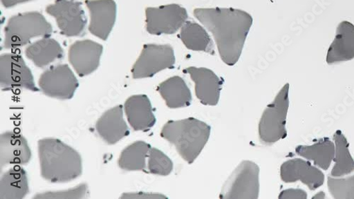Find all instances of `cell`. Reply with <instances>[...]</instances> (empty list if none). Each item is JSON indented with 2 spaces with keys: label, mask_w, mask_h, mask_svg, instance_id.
I'll return each mask as SVG.
<instances>
[{
  "label": "cell",
  "mask_w": 354,
  "mask_h": 199,
  "mask_svg": "<svg viewBox=\"0 0 354 199\" xmlns=\"http://www.w3.org/2000/svg\"><path fill=\"white\" fill-rule=\"evenodd\" d=\"M195 83V93L201 104L216 106L220 100L223 80L205 68L189 67L183 70Z\"/></svg>",
  "instance_id": "4fadbf2b"
},
{
  "label": "cell",
  "mask_w": 354,
  "mask_h": 199,
  "mask_svg": "<svg viewBox=\"0 0 354 199\" xmlns=\"http://www.w3.org/2000/svg\"><path fill=\"white\" fill-rule=\"evenodd\" d=\"M29 1H32V0H1V3L4 8H10Z\"/></svg>",
  "instance_id": "1f68e13d"
},
{
  "label": "cell",
  "mask_w": 354,
  "mask_h": 199,
  "mask_svg": "<svg viewBox=\"0 0 354 199\" xmlns=\"http://www.w3.org/2000/svg\"><path fill=\"white\" fill-rule=\"evenodd\" d=\"M212 127L197 119L169 121L162 129L160 135L174 145L180 155L192 164L208 143Z\"/></svg>",
  "instance_id": "3957f363"
},
{
  "label": "cell",
  "mask_w": 354,
  "mask_h": 199,
  "mask_svg": "<svg viewBox=\"0 0 354 199\" xmlns=\"http://www.w3.org/2000/svg\"><path fill=\"white\" fill-rule=\"evenodd\" d=\"M151 149L146 142L136 141L122 151L118 164L126 171H144Z\"/></svg>",
  "instance_id": "d4e9b609"
},
{
  "label": "cell",
  "mask_w": 354,
  "mask_h": 199,
  "mask_svg": "<svg viewBox=\"0 0 354 199\" xmlns=\"http://www.w3.org/2000/svg\"><path fill=\"white\" fill-rule=\"evenodd\" d=\"M100 136L109 145H114L129 135V129L124 119L122 105H118L103 113L96 124Z\"/></svg>",
  "instance_id": "ac0fdd59"
},
{
  "label": "cell",
  "mask_w": 354,
  "mask_h": 199,
  "mask_svg": "<svg viewBox=\"0 0 354 199\" xmlns=\"http://www.w3.org/2000/svg\"><path fill=\"white\" fill-rule=\"evenodd\" d=\"M0 87L3 91L19 88L39 91L31 70L22 57L15 53H6L0 57Z\"/></svg>",
  "instance_id": "9c48e42d"
},
{
  "label": "cell",
  "mask_w": 354,
  "mask_h": 199,
  "mask_svg": "<svg viewBox=\"0 0 354 199\" xmlns=\"http://www.w3.org/2000/svg\"><path fill=\"white\" fill-rule=\"evenodd\" d=\"M88 187L81 184L77 187L64 191H48L37 194L35 198H83L86 196Z\"/></svg>",
  "instance_id": "f1b7e54d"
},
{
  "label": "cell",
  "mask_w": 354,
  "mask_h": 199,
  "mask_svg": "<svg viewBox=\"0 0 354 199\" xmlns=\"http://www.w3.org/2000/svg\"><path fill=\"white\" fill-rule=\"evenodd\" d=\"M124 110L129 124L136 131H149L156 123L152 104L147 95L131 96L126 101Z\"/></svg>",
  "instance_id": "e0dca14e"
},
{
  "label": "cell",
  "mask_w": 354,
  "mask_h": 199,
  "mask_svg": "<svg viewBox=\"0 0 354 199\" xmlns=\"http://www.w3.org/2000/svg\"><path fill=\"white\" fill-rule=\"evenodd\" d=\"M40 90L49 97L67 100L73 97L79 82L68 65H57L45 70L39 81Z\"/></svg>",
  "instance_id": "30bf717a"
},
{
  "label": "cell",
  "mask_w": 354,
  "mask_h": 199,
  "mask_svg": "<svg viewBox=\"0 0 354 199\" xmlns=\"http://www.w3.org/2000/svg\"><path fill=\"white\" fill-rule=\"evenodd\" d=\"M46 11L55 19L63 35L75 37L84 34L86 19L81 3L75 0H55Z\"/></svg>",
  "instance_id": "8fae6325"
},
{
  "label": "cell",
  "mask_w": 354,
  "mask_h": 199,
  "mask_svg": "<svg viewBox=\"0 0 354 199\" xmlns=\"http://www.w3.org/2000/svg\"><path fill=\"white\" fill-rule=\"evenodd\" d=\"M103 49L91 40L76 41L69 48V62L80 77L91 75L100 66Z\"/></svg>",
  "instance_id": "7c38bea8"
},
{
  "label": "cell",
  "mask_w": 354,
  "mask_h": 199,
  "mask_svg": "<svg viewBox=\"0 0 354 199\" xmlns=\"http://www.w3.org/2000/svg\"><path fill=\"white\" fill-rule=\"evenodd\" d=\"M51 24L37 12L19 14L12 17L5 28L3 48L14 49L27 45L36 37H50Z\"/></svg>",
  "instance_id": "277c9868"
},
{
  "label": "cell",
  "mask_w": 354,
  "mask_h": 199,
  "mask_svg": "<svg viewBox=\"0 0 354 199\" xmlns=\"http://www.w3.org/2000/svg\"><path fill=\"white\" fill-rule=\"evenodd\" d=\"M149 170L151 174L168 176L173 170V162L161 151L151 148L149 155Z\"/></svg>",
  "instance_id": "4316f807"
},
{
  "label": "cell",
  "mask_w": 354,
  "mask_h": 199,
  "mask_svg": "<svg viewBox=\"0 0 354 199\" xmlns=\"http://www.w3.org/2000/svg\"><path fill=\"white\" fill-rule=\"evenodd\" d=\"M194 17L213 35L222 61L232 66L240 60L253 23L252 17L234 8H197Z\"/></svg>",
  "instance_id": "6da1fadb"
},
{
  "label": "cell",
  "mask_w": 354,
  "mask_h": 199,
  "mask_svg": "<svg viewBox=\"0 0 354 199\" xmlns=\"http://www.w3.org/2000/svg\"><path fill=\"white\" fill-rule=\"evenodd\" d=\"M328 186L330 194L335 198H354V176L343 179L328 177Z\"/></svg>",
  "instance_id": "83f0119b"
},
{
  "label": "cell",
  "mask_w": 354,
  "mask_h": 199,
  "mask_svg": "<svg viewBox=\"0 0 354 199\" xmlns=\"http://www.w3.org/2000/svg\"><path fill=\"white\" fill-rule=\"evenodd\" d=\"M279 198H307V193L302 189H287L281 191Z\"/></svg>",
  "instance_id": "f546056e"
},
{
  "label": "cell",
  "mask_w": 354,
  "mask_h": 199,
  "mask_svg": "<svg viewBox=\"0 0 354 199\" xmlns=\"http://www.w3.org/2000/svg\"><path fill=\"white\" fill-rule=\"evenodd\" d=\"M335 144V164L332 169L331 176L339 178L354 171V159L349 151V144L343 133L338 130L334 134Z\"/></svg>",
  "instance_id": "484cf974"
},
{
  "label": "cell",
  "mask_w": 354,
  "mask_h": 199,
  "mask_svg": "<svg viewBox=\"0 0 354 199\" xmlns=\"http://www.w3.org/2000/svg\"><path fill=\"white\" fill-rule=\"evenodd\" d=\"M259 167L249 160L242 162L225 183L221 198H258Z\"/></svg>",
  "instance_id": "8992f818"
},
{
  "label": "cell",
  "mask_w": 354,
  "mask_h": 199,
  "mask_svg": "<svg viewBox=\"0 0 354 199\" xmlns=\"http://www.w3.org/2000/svg\"><path fill=\"white\" fill-rule=\"evenodd\" d=\"M296 153L309 161H313L318 167L328 170L335 156V145L330 138H323L312 146H297Z\"/></svg>",
  "instance_id": "7402d4cb"
},
{
  "label": "cell",
  "mask_w": 354,
  "mask_h": 199,
  "mask_svg": "<svg viewBox=\"0 0 354 199\" xmlns=\"http://www.w3.org/2000/svg\"><path fill=\"white\" fill-rule=\"evenodd\" d=\"M122 198H167V197L160 193H149L143 192L125 193L121 197Z\"/></svg>",
  "instance_id": "4dcf8cb0"
},
{
  "label": "cell",
  "mask_w": 354,
  "mask_h": 199,
  "mask_svg": "<svg viewBox=\"0 0 354 199\" xmlns=\"http://www.w3.org/2000/svg\"><path fill=\"white\" fill-rule=\"evenodd\" d=\"M157 91L169 108L187 107L192 104V93L180 76L171 77L160 83Z\"/></svg>",
  "instance_id": "ffe728a7"
},
{
  "label": "cell",
  "mask_w": 354,
  "mask_h": 199,
  "mask_svg": "<svg viewBox=\"0 0 354 199\" xmlns=\"http://www.w3.org/2000/svg\"><path fill=\"white\" fill-rule=\"evenodd\" d=\"M32 151L26 139L14 131H6L0 135V166L22 165L30 162Z\"/></svg>",
  "instance_id": "2e32d148"
},
{
  "label": "cell",
  "mask_w": 354,
  "mask_h": 199,
  "mask_svg": "<svg viewBox=\"0 0 354 199\" xmlns=\"http://www.w3.org/2000/svg\"><path fill=\"white\" fill-rule=\"evenodd\" d=\"M85 4L91 15L88 31L103 41L107 40L116 19L114 0H86Z\"/></svg>",
  "instance_id": "5bb4252c"
},
{
  "label": "cell",
  "mask_w": 354,
  "mask_h": 199,
  "mask_svg": "<svg viewBox=\"0 0 354 199\" xmlns=\"http://www.w3.org/2000/svg\"><path fill=\"white\" fill-rule=\"evenodd\" d=\"M41 177L52 183L74 180L82 173V160L72 147L56 138L38 142Z\"/></svg>",
  "instance_id": "7a4b0ae2"
},
{
  "label": "cell",
  "mask_w": 354,
  "mask_h": 199,
  "mask_svg": "<svg viewBox=\"0 0 354 199\" xmlns=\"http://www.w3.org/2000/svg\"><path fill=\"white\" fill-rule=\"evenodd\" d=\"M29 193L27 173L19 165L10 169L0 180V198H24Z\"/></svg>",
  "instance_id": "cb8c5ba5"
},
{
  "label": "cell",
  "mask_w": 354,
  "mask_h": 199,
  "mask_svg": "<svg viewBox=\"0 0 354 199\" xmlns=\"http://www.w3.org/2000/svg\"><path fill=\"white\" fill-rule=\"evenodd\" d=\"M289 88V84H286L263 113L259 124V139L263 144L272 146L287 136Z\"/></svg>",
  "instance_id": "5b68a950"
},
{
  "label": "cell",
  "mask_w": 354,
  "mask_h": 199,
  "mask_svg": "<svg viewBox=\"0 0 354 199\" xmlns=\"http://www.w3.org/2000/svg\"><path fill=\"white\" fill-rule=\"evenodd\" d=\"M175 64L174 51L170 45L146 44L132 68L133 77H152L164 70L174 68Z\"/></svg>",
  "instance_id": "52a82bcc"
},
{
  "label": "cell",
  "mask_w": 354,
  "mask_h": 199,
  "mask_svg": "<svg viewBox=\"0 0 354 199\" xmlns=\"http://www.w3.org/2000/svg\"><path fill=\"white\" fill-rule=\"evenodd\" d=\"M281 178L285 183L301 181L311 191L323 185L324 176L318 168L310 162L300 158L289 160L283 163L280 171Z\"/></svg>",
  "instance_id": "9a60e30c"
},
{
  "label": "cell",
  "mask_w": 354,
  "mask_h": 199,
  "mask_svg": "<svg viewBox=\"0 0 354 199\" xmlns=\"http://www.w3.org/2000/svg\"><path fill=\"white\" fill-rule=\"evenodd\" d=\"M354 59V25L342 21L337 28L335 38L330 45L326 61L334 65Z\"/></svg>",
  "instance_id": "d6986e66"
},
{
  "label": "cell",
  "mask_w": 354,
  "mask_h": 199,
  "mask_svg": "<svg viewBox=\"0 0 354 199\" xmlns=\"http://www.w3.org/2000/svg\"><path fill=\"white\" fill-rule=\"evenodd\" d=\"M145 16L147 32L156 36L176 33L189 17L187 10L177 4L147 8Z\"/></svg>",
  "instance_id": "ba28073f"
},
{
  "label": "cell",
  "mask_w": 354,
  "mask_h": 199,
  "mask_svg": "<svg viewBox=\"0 0 354 199\" xmlns=\"http://www.w3.org/2000/svg\"><path fill=\"white\" fill-rule=\"evenodd\" d=\"M178 37L189 50L214 54V46L205 28L199 23L187 21Z\"/></svg>",
  "instance_id": "603a6c76"
},
{
  "label": "cell",
  "mask_w": 354,
  "mask_h": 199,
  "mask_svg": "<svg viewBox=\"0 0 354 199\" xmlns=\"http://www.w3.org/2000/svg\"><path fill=\"white\" fill-rule=\"evenodd\" d=\"M25 54L26 58L31 60L37 67L44 68L62 59L64 51L56 40L46 37L28 46Z\"/></svg>",
  "instance_id": "44dd1931"
},
{
  "label": "cell",
  "mask_w": 354,
  "mask_h": 199,
  "mask_svg": "<svg viewBox=\"0 0 354 199\" xmlns=\"http://www.w3.org/2000/svg\"><path fill=\"white\" fill-rule=\"evenodd\" d=\"M326 198V194L323 191L319 192L317 194L314 196L313 198Z\"/></svg>",
  "instance_id": "d6a6232c"
}]
</instances>
